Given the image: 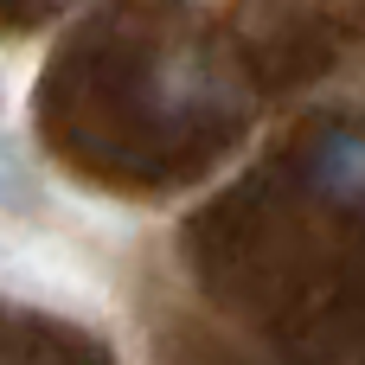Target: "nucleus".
<instances>
[{
    "label": "nucleus",
    "mask_w": 365,
    "mask_h": 365,
    "mask_svg": "<svg viewBox=\"0 0 365 365\" xmlns=\"http://www.w3.org/2000/svg\"><path fill=\"white\" fill-rule=\"evenodd\" d=\"M51 6H71V0H51Z\"/></svg>",
    "instance_id": "20e7f679"
},
{
    "label": "nucleus",
    "mask_w": 365,
    "mask_h": 365,
    "mask_svg": "<svg viewBox=\"0 0 365 365\" xmlns=\"http://www.w3.org/2000/svg\"><path fill=\"white\" fill-rule=\"evenodd\" d=\"M0 212H38V173L13 135H0Z\"/></svg>",
    "instance_id": "7ed1b4c3"
},
{
    "label": "nucleus",
    "mask_w": 365,
    "mask_h": 365,
    "mask_svg": "<svg viewBox=\"0 0 365 365\" xmlns=\"http://www.w3.org/2000/svg\"><path fill=\"white\" fill-rule=\"evenodd\" d=\"M308 186L327 205H346V212L365 205V128L359 122H340V128L314 135V148H308Z\"/></svg>",
    "instance_id": "f257e3e1"
},
{
    "label": "nucleus",
    "mask_w": 365,
    "mask_h": 365,
    "mask_svg": "<svg viewBox=\"0 0 365 365\" xmlns=\"http://www.w3.org/2000/svg\"><path fill=\"white\" fill-rule=\"evenodd\" d=\"M205 83H212V71H205L199 51H167L160 71H154V103L160 109H192L205 96Z\"/></svg>",
    "instance_id": "f03ea898"
}]
</instances>
